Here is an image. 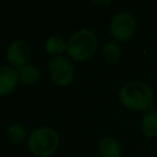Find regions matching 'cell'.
Wrapping results in <instances>:
<instances>
[{
  "label": "cell",
  "mask_w": 157,
  "mask_h": 157,
  "mask_svg": "<svg viewBox=\"0 0 157 157\" xmlns=\"http://www.w3.org/2000/svg\"><path fill=\"white\" fill-rule=\"evenodd\" d=\"M27 146L28 150L38 157L49 156L53 152H55V150L59 146V135L52 128H38L31 132Z\"/></svg>",
  "instance_id": "3957f363"
},
{
  "label": "cell",
  "mask_w": 157,
  "mask_h": 157,
  "mask_svg": "<svg viewBox=\"0 0 157 157\" xmlns=\"http://www.w3.org/2000/svg\"><path fill=\"white\" fill-rule=\"evenodd\" d=\"M7 139L13 144H20L26 139V128L20 123H13L7 128Z\"/></svg>",
  "instance_id": "4fadbf2b"
},
{
  "label": "cell",
  "mask_w": 157,
  "mask_h": 157,
  "mask_svg": "<svg viewBox=\"0 0 157 157\" xmlns=\"http://www.w3.org/2000/svg\"><path fill=\"white\" fill-rule=\"evenodd\" d=\"M48 72L52 81L58 86H66L71 82L74 76V67L71 61L63 55L53 56L48 64Z\"/></svg>",
  "instance_id": "5b68a950"
},
{
  "label": "cell",
  "mask_w": 157,
  "mask_h": 157,
  "mask_svg": "<svg viewBox=\"0 0 157 157\" xmlns=\"http://www.w3.org/2000/svg\"><path fill=\"white\" fill-rule=\"evenodd\" d=\"M97 49V38L90 29H78L66 43V53L76 61L90 59Z\"/></svg>",
  "instance_id": "7a4b0ae2"
},
{
  "label": "cell",
  "mask_w": 157,
  "mask_h": 157,
  "mask_svg": "<svg viewBox=\"0 0 157 157\" xmlns=\"http://www.w3.org/2000/svg\"><path fill=\"white\" fill-rule=\"evenodd\" d=\"M136 29V21L129 12H118L110 21L109 33L110 36L120 42H125L132 37Z\"/></svg>",
  "instance_id": "277c9868"
},
{
  "label": "cell",
  "mask_w": 157,
  "mask_h": 157,
  "mask_svg": "<svg viewBox=\"0 0 157 157\" xmlns=\"http://www.w3.org/2000/svg\"><path fill=\"white\" fill-rule=\"evenodd\" d=\"M102 55H103V58H104L105 61H108L110 64H115V63L119 61V59L121 56L120 47L118 45V43L110 40V42L105 43V45L103 47Z\"/></svg>",
  "instance_id": "7c38bea8"
},
{
  "label": "cell",
  "mask_w": 157,
  "mask_h": 157,
  "mask_svg": "<svg viewBox=\"0 0 157 157\" xmlns=\"http://www.w3.org/2000/svg\"><path fill=\"white\" fill-rule=\"evenodd\" d=\"M94 4H110V1H94Z\"/></svg>",
  "instance_id": "5bb4252c"
},
{
  "label": "cell",
  "mask_w": 157,
  "mask_h": 157,
  "mask_svg": "<svg viewBox=\"0 0 157 157\" xmlns=\"http://www.w3.org/2000/svg\"><path fill=\"white\" fill-rule=\"evenodd\" d=\"M17 72L10 66L0 67V96L10 94L17 83Z\"/></svg>",
  "instance_id": "52a82bcc"
},
{
  "label": "cell",
  "mask_w": 157,
  "mask_h": 157,
  "mask_svg": "<svg viewBox=\"0 0 157 157\" xmlns=\"http://www.w3.org/2000/svg\"><path fill=\"white\" fill-rule=\"evenodd\" d=\"M29 55H31V48H29L28 43L23 39L12 40L6 49L7 61L17 69L26 65L27 60L29 59Z\"/></svg>",
  "instance_id": "8992f818"
},
{
  "label": "cell",
  "mask_w": 157,
  "mask_h": 157,
  "mask_svg": "<svg viewBox=\"0 0 157 157\" xmlns=\"http://www.w3.org/2000/svg\"><path fill=\"white\" fill-rule=\"evenodd\" d=\"M16 72H17L18 81L23 85H33L40 77L39 69L33 64H26V65L18 67L16 70Z\"/></svg>",
  "instance_id": "9c48e42d"
},
{
  "label": "cell",
  "mask_w": 157,
  "mask_h": 157,
  "mask_svg": "<svg viewBox=\"0 0 157 157\" xmlns=\"http://www.w3.org/2000/svg\"><path fill=\"white\" fill-rule=\"evenodd\" d=\"M98 152H99L101 157H120V155H121L119 142L112 136L103 137L99 141Z\"/></svg>",
  "instance_id": "ba28073f"
},
{
  "label": "cell",
  "mask_w": 157,
  "mask_h": 157,
  "mask_svg": "<svg viewBox=\"0 0 157 157\" xmlns=\"http://www.w3.org/2000/svg\"><path fill=\"white\" fill-rule=\"evenodd\" d=\"M66 43L67 42H65L64 38L60 36H50L45 40L44 48H45L47 53L56 56V55H60V53L63 50H66Z\"/></svg>",
  "instance_id": "8fae6325"
},
{
  "label": "cell",
  "mask_w": 157,
  "mask_h": 157,
  "mask_svg": "<svg viewBox=\"0 0 157 157\" xmlns=\"http://www.w3.org/2000/svg\"><path fill=\"white\" fill-rule=\"evenodd\" d=\"M141 131L146 137L157 136V110H148L141 119Z\"/></svg>",
  "instance_id": "30bf717a"
},
{
  "label": "cell",
  "mask_w": 157,
  "mask_h": 157,
  "mask_svg": "<svg viewBox=\"0 0 157 157\" xmlns=\"http://www.w3.org/2000/svg\"><path fill=\"white\" fill-rule=\"evenodd\" d=\"M153 92L142 81H130L119 90L120 103L130 110H147L153 107Z\"/></svg>",
  "instance_id": "6da1fadb"
}]
</instances>
